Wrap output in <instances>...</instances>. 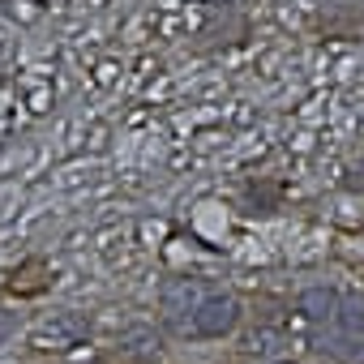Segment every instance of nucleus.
Returning <instances> with one entry per match:
<instances>
[{
	"label": "nucleus",
	"instance_id": "1",
	"mask_svg": "<svg viewBox=\"0 0 364 364\" xmlns=\"http://www.w3.org/2000/svg\"><path fill=\"white\" fill-rule=\"evenodd\" d=\"M236 321H240V300L236 296H206L193 313V334L223 338V334L236 330Z\"/></svg>",
	"mask_w": 364,
	"mask_h": 364
},
{
	"label": "nucleus",
	"instance_id": "2",
	"mask_svg": "<svg viewBox=\"0 0 364 364\" xmlns=\"http://www.w3.org/2000/svg\"><path fill=\"white\" fill-rule=\"evenodd\" d=\"M82 334H86V321L82 317L56 313V317H48V321H39L31 330V347H39V351H69V347L82 343Z\"/></svg>",
	"mask_w": 364,
	"mask_h": 364
},
{
	"label": "nucleus",
	"instance_id": "3",
	"mask_svg": "<svg viewBox=\"0 0 364 364\" xmlns=\"http://www.w3.org/2000/svg\"><path fill=\"white\" fill-rule=\"evenodd\" d=\"M198 304H202L198 279H171V283L163 287V309H167V313H198Z\"/></svg>",
	"mask_w": 364,
	"mask_h": 364
},
{
	"label": "nucleus",
	"instance_id": "4",
	"mask_svg": "<svg viewBox=\"0 0 364 364\" xmlns=\"http://www.w3.org/2000/svg\"><path fill=\"white\" fill-rule=\"evenodd\" d=\"M159 347H163V338H159L150 326H129V330H120V351H129V355H137V360H154Z\"/></svg>",
	"mask_w": 364,
	"mask_h": 364
},
{
	"label": "nucleus",
	"instance_id": "5",
	"mask_svg": "<svg viewBox=\"0 0 364 364\" xmlns=\"http://www.w3.org/2000/svg\"><path fill=\"white\" fill-rule=\"evenodd\" d=\"M300 313L313 321H330V317H338V296L330 287H309V291H300Z\"/></svg>",
	"mask_w": 364,
	"mask_h": 364
},
{
	"label": "nucleus",
	"instance_id": "6",
	"mask_svg": "<svg viewBox=\"0 0 364 364\" xmlns=\"http://www.w3.org/2000/svg\"><path fill=\"white\" fill-rule=\"evenodd\" d=\"M279 347H283V334L270 330V326H262V330H253V334L245 338V351H253V355H270V351H279Z\"/></svg>",
	"mask_w": 364,
	"mask_h": 364
},
{
	"label": "nucleus",
	"instance_id": "7",
	"mask_svg": "<svg viewBox=\"0 0 364 364\" xmlns=\"http://www.w3.org/2000/svg\"><path fill=\"white\" fill-rule=\"evenodd\" d=\"M343 313H338V321H343V330L347 334H364V300L355 296V300H347V304H338Z\"/></svg>",
	"mask_w": 364,
	"mask_h": 364
},
{
	"label": "nucleus",
	"instance_id": "8",
	"mask_svg": "<svg viewBox=\"0 0 364 364\" xmlns=\"http://www.w3.org/2000/svg\"><path fill=\"white\" fill-rule=\"evenodd\" d=\"M14 330H18V326H14V317H9V313H0V347L9 343V334H14Z\"/></svg>",
	"mask_w": 364,
	"mask_h": 364
}]
</instances>
